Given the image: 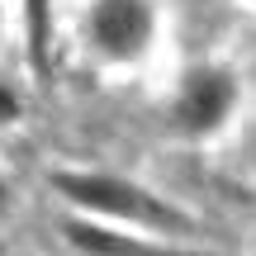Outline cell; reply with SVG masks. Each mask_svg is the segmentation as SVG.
<instances>
[{
	"mask_svg": "<svg viewBox=\"0 0 256 256\" xmlns=\"http://www.w3.org/2000/svg\"><path fill=\"white\" fill-rule=\"evenodd\" d=\"M238 110V81L232 72L223 66H194L185 72L180 90H176V128L190 138H204V133H218L228 124V114Z\"/></svg>",
	"mask_w": 256,
	"mask_h": 256,
	"instance_id": "3",
	"label": "cell"
},
{
	"mask_svg": "<svg viewBox=\"0 0 256 256\" xmlns=\"http://www.w3.org/2000/svg\"><path fill=\"white\" fill-rule=\"evenodd\" d=\"M19 114H24V100L0 81V124H19Z\"/></svg>",
	"mask_w": 256,
	"mask_h": 256,
	"instance_id": "6",
	"label": "cell"
},
{
	"mask_svg": "<svg viewBox=\"0 0 256 256\" xmlns=\"http://www.w3.org/2000/svg\"><path fill=\"white\" fill-rule=\"evenodd\" d=\"M66 238H72L81 252H90V256H176V252H166V247L142 242V232H114V228L90 223V218L66 223Z\"/></svg>",
	"mask_w": 256,
	"mask_h": 256,
	"instance_id": "4",
	"label": "cell"
},
{
	"mask_svg": "<svg viewBox=\"0 0 256 256\" xmlns=\"http://www.w3.org/2000/svg\"><path fill=\"white\" fill-rule=\"evenodd\" d=\"M10 204V185H5V176H0V209Z\"/></svg>",
	"mask_w": 256,
	"mask_h": 256,
	"instance_id": "7",
	"label": "cell"
},
{
	"mask_svg": "<svg viewBox=\"0 0 256 256\" xmlns=\"http://www.w3.org/2000/svg\"><path fill=\"white\" fill-rule=\"evenodd\" d=\"M0 28H5V5H0Z\"/></svg>",
	"mask_w": 256,
	"mask_h": 256,
	"instance_id": "8",
	"label": "cell"
},
{
	"mask_svg": "<svg viewBox=\"0 0 256 256\" xmlns=\"http://www.w3.org/2000/svg\"><path fill=\"white\" fill-rule=\"evenodd\" d=\"M57 194L72 200L76 209L100 214L110 223H128V228H147V232H180L185 218L162 200V194L142 190L133 180H119V176H100V171H57L52 176Z\"/></svg>",
	"mask_w": 256,
	"mask_h": 256,
	"instance_id": "1",
	"label": "cell"
},
{
	"mask_svg": "<svg viewBox=\"0 0 256 256\" xmlns=\"http://www.w3.org/2000/svg\"><path fill=\"white\" fill-rule=\"evenodd\" d=\"M156 38L152 0H90L86 10V43L104 62H138Z\"/></svg>",
	"mask_w": 256,
	"mask_h": 256,
	"instance_id": "2",
	"label": "cell"
},
{
	"mask_svg": "<svg viewBox=\"0 0 256 256\" xmlns=\"http://www.w3.org/2000/svg\"><path fill=\"white\" fill-rule=\"evenodd\" d=\"M24 34L34 66L48 72L52 66V0H24Z\"/></svg>",
	"mask_w": 256,
	"mask_h": 256,
	"instance_id": "5",
	"label": "cell"
}]
</instances>
